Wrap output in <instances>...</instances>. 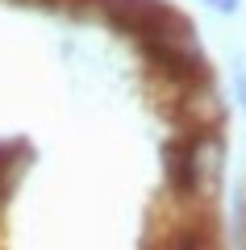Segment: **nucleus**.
<instances>
[{"instance_id": "f257e3e1", "label": "nucleus", "mask_w": 246, "mask_h": 250, "mask_svg": "<svg viewBox=\"0 0 246 250\" xmlns=\"http://www.w3.org/2000/svg\"><path fill=\"white\" fill-rule=\"evenodd\" d=\"M238 100H242V104H246V62H242V67H238Z\"/></svg>"}, {"instance_id": "f03ea898", "label": "nucleus", "mask_w": 246, "mask_h": 250, "mask_svg": "<svg viewBox=\"0 0 246 250\" xmlns=\"http://www.w3.org/2000/svg\"><path fill=\"white\" fill-rule=\"evenodd\" d=\"M209 4H213V9H221V13H234L238 9V0H209Z\"/></svg>"}]
</instances>
